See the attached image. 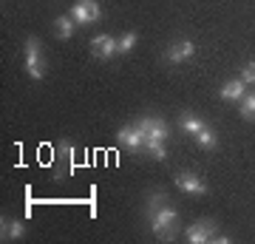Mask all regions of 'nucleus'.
I'll list each match as a JSON object with an SVG mask.
<instances>
[{
    "instance_id": "nucleus-1",
    "label": "nucleus",
    "mask_w": 255,
    "mask_h": 244,
    "mask_svg": "<svg viewBox=\"0 0 255 244\" xmlns=\"http://www.w3.org/2000/svg\"><path fill=\"white\" fill-rule=\"evenodd\" d=\"M147 219H150V230L159 242H173L176 230H179V213L176 208H170L167 202L156 205V208H147Z\"/></svg>"
},
{
    "instance_id": "nucleus-2",
    "label": "nucleus",
    "mask_w": 255,
    "mask_h": 244,
    "mask_svg": "<svg viewBox=\"0 0 255 244\" xmlns=\"http://www.w3.org/2000/svg\"><path fill=\"white\" fill-rule=\"evenodd\" d=\"M26 74L31 80H43L46 77V60H43L37 37H28L26 40Z\"/></svg>"
},
{
    "instance_id": "nucleus-3",
    "label": "nucleus",
    "mask_w": 255,
    "mask_h": 244,
    "mask_svg": "<svg viewBox=\"0 0 255 244\" xmlns=\"http://www.w3.org/2000/svg\"><path fill=\"white\" fill-rule=\"evenodd\" d=\"M68 14L74 17L77 26H88V23H97V20L102 17V9H100L97 0H77Z\"/></svg>"
},
{
    "instance_id": "nucleus-4",
    "label": "nucleus",
    "mask_w": 255,
    "mask_h": 244,
    "mask_svg": "<svg viewBox=\"0 0 255 244\" xmlns=\"http://www.w3.org/2000/svg\"><path fill=\"white\" fill-rule=\"evenodd\" d=\"M213 236H216V222H210V219H199L196 225L184 230V239L190 244H210Z\"/></svg>"
},
{
    "instance_id": "nucleus-5",
    "label": "nucleus",
    "mask_w": 255,
    "mask_h": 244,
    "mask_svg": "<svg viewBox=\"0 0 255 244\" xmlns=\"http://www.w3.org/2000/svg\"><path fill=\"white\" fill-rule=\"evenodd\" d=\"M136 128L145 134V139H162V142H167V136H170V128H167V122L159 117H142L136 122Z\"/></svg>"
},
{
    "instance_id": "nucleus-6",
    "label": "nucleus",
    "mask_w": 255,
    "mask_h": 244,
    "mask_svg": "<svg viewBox=\"0 0 255 244\" xmlns=\"http://www.w3.org/2000/svg\"><path fill=\"white\" fill-rule=\"evenodd\" d=\"M196 54V43L193 40H176V43H170L167 45V63L170 65H182V63H187L190 57Z\"/></svg>"
},
{
    "instance_id": "nucleus-7",
    "label": "nucleus",
    "mask_w": 255,
    "mask_h": 244,
    "mask_svg": "<svg viewBox=\"0 0 255 244\" xmlns=\"http://www.w3.org/2000/svg\"><path fill=\"white\" fill-rule=\"evenodd\" d=\"M91 54L97 60H111L114 54H119V40L111 34H100L91 40Z\"/></svg>"
},
{
    "instance_id": "nucleus-8",
    "label": "nucleus",
    "mask_w": 255,
    "mask_h": 244,
    "mask_svg": "<svg viewBox=\"0 0 255 244\" xmlns=\"http://www.w3.org/2000/svg\"><path fill=\"white\" fill-rule=\"evenodd\" d=\"M176 188L184 190V193H196V196H204V193H207V185H204L196 173H190V171L176 173Z\"/></svg>"
},
{
    "instance_id": "nucleus-9",
    "label": "nucleus",
    "mask_w": 255,
    "mask_h": 244,
    "mask_svg": "<svg viewBox=\"0 0 255 244\" xmlns=\"http://www.w3.org/2000/svg\"><path fill=\"white\" fill-rule=\"evenodd\" d=\"M117 136H119V142L125 145L130 154H136V151H142V148H145V134H142V131H139L136 125L122 128V131H119Z\"/></svg>"
},
{
    "instance_id": "nucleus-10",
    "label": "nucleus",
    "mask_w": 255,
    "mask_h": 244,
    "mask_svg": "<svg viewBox=\"0 0 255 244\" xmlns=\"http://www.w3.org/2000/svg\"><path fill=\"white\" fill-rule=\"evenodd\" d=\"M247 82L238 77V80H227L224 85H221V91H219V97L224 102H236V100H244V94H247Z\"/></svg>"
},
{
    "instance_id": "nucleus-11",
    "label": "nucleus",
    "mask_w": 255,
    "mask_h": 244,
    "mask_svg": "<svg viewBox=\"0 0 255 244\" xmlns=\"http://www.w3.org/2000/svg\"><path fill=\"white\" fill-rule=\"evenodd\" d=\"M179 128H182L184 134L196 136V134H199V131H201V128H207V125H204V119L193 117L190 111H184V114H179Z\"/></svg>"
},
{
    "instance_id": "nucleus-12",
    "label": "nucleus",
    "mask_w": 255,
    "mask_h": 244,
    "mask_svg": "<svg viewBox=\"0 0 255 244\" xmlns=\"http://www.w3.org/2000/svg\"><path fill=\"white\" fill-rule=\"evenodd\" d=\"M193 139H196V145H199V148H204V151H216V148H219V136H216V131H213V128H201Z\"/></svg>"
},
{
    "instance_id": "nucleus-13",
    "label": "nucleus",
    "mask_w": 255,
    "mask_h": 244,
    "mask_svg": "<svg viewBox=\"0 0 255 244\" xmlns=\"http://www.w3.org/2000/svg\"><path fill=\"white\" fill-rule=\"evenodd\" d=\"M74 26H77V23H74L71 14H60V17L54 20V28H57V37H60V40H71Z\"/></svg>"
},
{
    "instance_id": "nucleus-14",
    "label": "nucleus",
    "mask_w": 255,
    "mask_h": 244,
    "mask_svg": "<svg viewBox=\"0 0 255 244\" xmlns=\"http://www.w3.org/2000/svg\"><path fill=\"white\" fill-rule=\"evenodd\" d=\"M26 236V227H23V222H14V219H3V239H9V242H17V239H23Z\"/></svg>"
},
{
    "instance_id": "nucleus-15",
    "label": "nucleus",
    "mask_w": 255,
    "mask_h": 244,
    "mask_svg": "<svg viewBox=\"0 0 255 244\" xmlns=\"http://www.w3.org/2000/svg\"><path fill=\"white\" fill-rule=\"evenodd\" d=\"M145 151L153 156V159H159V162L167 159V148H164L162 139H145Z\"/></svg>"
},
{
    "instance_id": "nucleus-16",
    "label": "nucleus",
    "mask_w": 255,
    "mask_h": 244,
    "mask_svg": "<svg viewBox=\"0 0 255 244\" xmlns=\"http://www.w3.org/2000/svg\"><path fill=\"white\" fill-rule=\"evenodd\" d=\"M241 119L244 122H255V94H244V100H241Z\"/></svg>"
},
{
    "instance_id": "nucleus-17",
    "label": "nucleus",
    "mask_w": 255,
    "mask_h": 244,
    "mask_svg": "<svg viewBox=\"0 0 255 244\" xmlns=\"http://www.w3.org/2000/svg\"><path fill=\"white\" fill-rule=\"evenodd\" d=\"M136 31H128V34L119 37V54H128V51H133V45H136Z\"/></svg>"
},
{
    "instance_id": "nucleus-18",
    "label": "nucleus",
    "mask_w": 255,
    "mask_h": 244,
    "mask_svg": "<svg viewBox=\"0 0 255 244\" xmlns=\"http://www.w3.org/2000/svg\"><path fill=\"white\" fill-rule=\"evenodd\" d=\"M241 80H244L247 85H253L255 82V63H247L244 68H241Z\"/></svg>"
},
{
    "instance_id": "nucleus-19",
    "label": "nucleus",
    "mask_w": 255,
    "mask_h": 244,
    "mask_svg": "<svg viewBox=\"0 0 255 244\" xmlns=\"http://www.w3.org/2000/svg\"><path fill=\"white\" fill-rule=\"evenodd\" d=\"M213 242H216V244H230L233 239H230V236H219V233H216V236H213Z\"/></svg>"
}]
</instances>
